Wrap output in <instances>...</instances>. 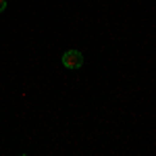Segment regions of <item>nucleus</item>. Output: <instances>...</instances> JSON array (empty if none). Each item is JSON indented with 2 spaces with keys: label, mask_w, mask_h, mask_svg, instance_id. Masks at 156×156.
<instances>
[{
  "label": "nucleus",
  "mask_w": 156,
  "mask_h": 156,
  "mask_svg": "<svg viewBox=\"0 0 156 156\" xmlns=\"http://www.w3.org/2000/svg\"><path fill=\"white\" fill-rule=\"evenodd\" d=\"M62 65L67 69H79L83 65V54L79 50H69V52L62 54Z\"/></svg>",
  "instance_id": "nucleus-1"
},
{
  "label": "nucleus",
  "mask_w": 156,
  "mask_h": 156,
  "mask_svg": "<svg viewBox=\"0 0 156 156\" xmlns=\"http://www.w3.org/2000/svg\"><path fill=\"white\" fill-rule=\"evenodd\" d=\"M4 9H6V0H0V12L4 11Z\"/></svg>",
  "instance_id": "nucleus-2"
}]
</instances>
